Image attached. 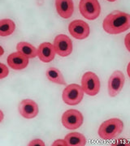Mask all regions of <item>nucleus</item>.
Listing matches in <instances>:
<instances>
[{
  "label": "nucleus",
  "instance_id": "obj_1",
  "mask_svg": "<svg viewBox=\"0 0 130 146\" xmlns=\"http://www.w3.org/2000/svg\"><path fill=\"white\" fill-rule=\"evenodd\" d=\"M104 31L109 34H119L130 28V15L122 11H116L106 16L103 22Z\"/></svg>",
  "mask_w": 130,
  "mask_h": 146
},
{
  "label": "nucleus",
  "instance_id": "obj_2",
  "mask_svg": "<svg viewBox=\"0 0 130 146\" xmlns=\"http://www.w3.org/2000/svg\"><path fill=\"white\" fill-rule=\"evenodd\" d=\"M124 129L123 121L117 118H112L104 121L99 128V136L103 140H111L120 135Z\"/></svg>",
  "mask_w": 130,
  "mask_h": 146
},
{
  "label": "nucleus",
  "instance_id": "obj_3",
  "mask_svg": "<svg viewBox=\"0 0 130 146\" xmlns=\"http://www.w3.org/2000/svg\"><path fill=\"white\" fill-rule=\"evenodd\" d=\"M84 94L83 89L79 84H69L63 89L62 95L63 101L68 106H76L82 101Z\"/></svg>",
  "mask_w": 130,
  "mask_h": 146
},
{
  "label": "nucleus",
  "instance_id": "obj_4",
  "mask_svg": "<svg viewBox=\"0 0 130 146\" xmlns=\"http://www.w3.org/2000/svg\"><path fill=\"white\" fill-rule=\"evenodd\" d=\"M81 88L84 93L89 96H95L100 90V80L99 76L93 72H87L81 79Z\"/></svg>",
  "mask_w": 130,
  "mask_h": 146
},
{
  "label": "nucleus",
  "instance_id": "obj_5",
  "mask_svg": "<svg viewBox=\"0 0 130 146\" xmlns=\"http://www.w3.org/2000/svg\"><path fill=\"white\" fill-rule=\"evenodd\" d=\"M79 10L81 16L89 21L97 19L101 12V7L98 0H81Z\"/></svg>",
  "mask_w": 130,
  "mask_h": 146
},
{
  "label": "nucleus",
  "instance_id": "obj_6",
  "mask_svg": "<svg viewBox=\"0 0 130 146\" xmlns=\"http://www.w3.org/2000/svg\"><path fill=\"white\" fill-rule=\"evenodd\" d=\"M83 121V115L77 110H68L63 114V126L69 130L79 128L82 125Z\"/></svg>",
  "mask_w": 130,
  "mask_h": 146
},
{
  "label": "nucleus",
  "instance_id": "obj_7",
  "mask_svg": "<svg viewBox=\"0 0 130 146\" xmlns=\"http://www.w3.org/2000/svg\"><path fill=\"white\" fill-rule=\"evenodd\" d=\"M55 52L61 57H66L73 52L72 40L65 34H59L54 40Z\"/></svg>",
  "mask_w": 130,
  "mask_h": 146
},
{
  "label": "nucleus",
  "instance_id": "obj_8",
  "mask_svg": "<svg viewBox=\"0 0 130 146\" xmlns=\"http://www.w3.org/2000/svg\"><path fill=\"white\" fill-rule=\"evenodd\" d=\"M68 31L74 38L83 40L89 36L90 29L86 22L81 20H75L69 24Z\"/></svg>",
  "mask_w": 130,
  "mask_h": 146
},
{
  "label": "nucleus",
  "instance_id": "obj_9",
  "mask_svg": "<svg viewBox=\"0 0 130 146\" xmlns=\"http://www.w3.org/2000/svg\"><path fill=\"white\" fill-rule=\"evenodd\" d=\"M125 75L120 71H115L108 80V94L114 98L120 94L125 84Z\"/></svg>",
  "mask_w": 130,
  "mask_h": 146
},
{
  "label": "nucleus",
  "instance_id": "obj_10",
  "mask_svg": "<svg viewBox=\"0 0 130 146\" xmlns=\"http://www.w3.org/2000/svg\"><path fill=\"white\" fill-rule=\"evenodd\" d=\"M19 112L25 119H33L38 114V106L31 99L23 100L19 105Z\"/></svg>",
  "mask_w": 130,
  "mask_h": 146
},
{
  "label": "nucleus",
  "instance_id": "obj_11",
  "mask_svg": "<svg viewBox=\"0 0 130 146\" xmlns=\"http://www.w3.org/2000/svg\"><path fill=\"white\" fill-rule=\"evenodd\" d=\"M55 50L54 45L50 42H43L37 49V56L44 63H50L55 57Z\"/></svg>",
  "mask_w": 130,
  "mask_h": 146
},
{
  "label": "nucleus",
  "instance_id": "obj_12",
  "mask_svg": "<svg viewBox=\"0 0 130 146\" xmlns=\"http://www.w3.org/2000/svg\"><path fill=\"white\" fill-rule=\"evenodd\" d=\"M7 64L14 70H22L28 66L29 58L18 51L12 53L7 57Z\"/></svg>",
  "mask_w": 130,
  "mask_h": 146
},
{
  "label": "nucleus",
  "instance_id": "obj_13",
  "mask_svg": "<svg viewBox=\"0 0 130 146\" xmlns=\"http://www.w3.org/2000/svg\"><path fill=\"white\" fill-rule=\"evenodd\" d=\"M58 14L63 19H68L73 16L74 5L73 0H55Z\"/></svg>",
  "mask_w": 130,
  "mask_h": 146
},
{
  "label": "nucleus",
  "instance_id": "obj_14",
  "mask_svg": "<svg viewBox=\"0 0 130 146\" xmlns=\"http://www.w3.org/2000/svg\"><path fill=\"white\" fill-rule=\"evenodd\" d=\"M16 49L18 52L21 53L29 58H35L37 55V50L35 46H33L30 43L25 42H19L16 46Z\"/></svg>",
  "mask_w": 130,
  "mask_h": 146
},
{
  "label": "nucleus",
  "instance_id": "obj_15",
  "mask_svg": "<svg viewBox=\"0 0 130 146\" xmlns=\"http://www.w3.org/2000/svg\"><path fill=\"white\" fill-rule=\"evenodd\" d=\"M68 146H84L86 145V139L83 134L79 132H71L65 136Z\"/></svg>",
  "mask_w": 130,
  "mask_h": 146
},
{
  "label": "nucleus",
  "instance_id": "obj_16",
  "mask_svg": "<svg viewBox=\"0 0 130 146\" xmlns=\"http://www.w3.org/2000/svg\"><path fill=\"white\" fill-rule=\"evenodd\" d=\"M46 75H47V77L48 78V80H51L53 83L61 84V85L66 84V81L63 79L62 73L57 68H48L47 70V72H46Z\"/></svg>",
  "mask_w": 130,
  "mask_h": 146
},
{
  "label": "nucleus",
  "instance_id": "obj_17",
  "mask_svg": "<svg viewBox=\"0 0 130 146\" xmlns=\"http://www.w3.org/2000/svg\"><path fill=\"white\" fill-rule=\"evenodd\" d=\"M15 23L9 19H3L0 21V36H7L13 33L15 31Z\"/></svg>",
  "mask_w": 130,
  "mask_h": 146
},
{
  "label": "nucleus",
  "instance_id": "obj_18",
  "mask_svg": "<svg viewBox=\"0 0 130 146\" xmlns=\"http://www.w3.org/2000/svg\"><path fill=\"white\" fill-rule=\"evenodd\" d=\"M9 74V70L5 64L0 63V79L5 78Z\"/></svg>",
  "mask_w": 130,
  "mask_h": 146
},
{
  "label": "nucleus",
  "instance_id": "obj_19",
  "mask_svg": "<svg viewBox=\"0 0 130 146\" xmlns=\"http://www.w3.org/2000/svg\"><path fill=\"white\" fill-rule=\"evenodd\" d=\"M29 145L32 146V145H38V146H44L45 145V143L40 140V139H35V140H33L32 141L29 142Z\"/></svg>",
  "mask_w": 130,
  "mask_h": 146
},
{
  "label": "nucleus",
  "instance_id": "obj_20",
  "mask_svg": "<svg viewBox=\"0 0 130 146\" xmlns=\"http://www.w3.org/2000/svg\"><path fill=\"white\" fill-rule=\"evenodd\" d=\"M53 146H58V145H62V146H68V144L65 140H57L55 141L53 144H52Z\"/></svg>",
  "mask_w": 130,
  "mask_h": 146
},
{
  "label": "nucleus",
  "instance_id": "obj_21",
  "mask_svg": "<svg viewBox=\"0 0 130 146\" xmlns=\"http://www.w3.org/2000/svg\"><path fill=\"white\" fill-rule=\"evenodd\" d=\"M125 45L126 48H127V50L130 52V33L125 36Z\"/></svg>",
  "mask_w": 130,
  "mask_h": 146
},
{
  "label": "nucleus",
  "instance_id": "obj_22",
  "mask_svg": "<svg viewBox=\"0 0 130 146\" xmlns=\"http://www.w3.org/2000/svg\"><path fill=\"white\" fill-rule=\"evenodd\" d=\"M127 73H128V76H129L130 78V62L128 64V67H127Z\"/></svg>",
  "mask_w": 130,
  "mask_h": 146
},
{
  "label": "nucleus",
  "instance_id": "obj_23",
  "mask_svg": "<svg viewBox=\"0 0 130 146\" xmlns=\"http://www.w3.org/2000/svg\"><path fill=\"white\" fill-rule=\"evenodd\" d=\"M3 116H4V115H3V111H2V110H0V123H1L2 121H3Z\"/></svg>",
  "mask_w": 130,
  "mask_h": 146
},
{
  "label": "nucleus",
  "instance_id": "obj_24",
  "mask_svg": "<svg viewBox=\"0 0 130 146\" xmlns=\"http://www.w3.org/2000/svg\"><path fill=\"white\" fill-rule=\"evenodd\" d=\"M3 53H4V50H3V47L0 46V56H2L3 54Z\"/></svg>",
  "mask_w": 130,
  "mask_h": 146
},
{
  "label": "nucleus",
  "instance_id": "obj_25",
  "mask_svg": "<svg viewBox=\"0 0 130 146\" xmlns=\"http://www.w3.org/2000/svg\"><path fill=\"white\" fill-rule=\"evenodd\" d=\"M107 1H108V2H111V3H112V2H115V1H116V0H107Z\"/></svg>",
  "mask_w": 130,
  "mask_h": 146
}]
</instances>
